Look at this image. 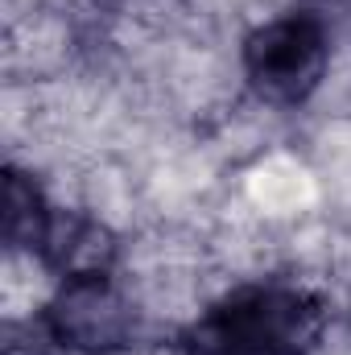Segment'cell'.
<instances>
[{"mask_svg":"<svg viewBox=\"0 0 351 355\" xmlns=\"http://www.w3.org/2000/svg\"><path fill=\"white\" fill-rule=\"evenodd\" d=\"M327 306L302 285H240L178 335V355H310Z\"/></svg>","mask_w":351,"mask_h":355,"instance_id":"obj_1","label":"cell"},{"mask_svg":"<svg viewBox=\"0 0 351 355\" xmlns=\"http://www.w3.org/2000/svg\"><path fill=\"white\" fill-rule=\"evenodd\" d=\"M327 58H331L327 25L314 12H289L281 21H268L244 42L248 87L277 107L306 103L327 75Z\"/></svg>","mask_w":351,"mask_h":355,"instance_id":"obj_2","label":"cell"},{"mask_svg":"<svg viewBox=\"0 0 351 355\" xmlns=\"http://www.w3.org/2000/svg\"><path fill=\"white\" fill-rule=\"evenodd\" d=\"M42 327L67 352L112 355L137 339V306L124 297L112 272H87L62 281L42 314Z\"/></svg>","mask_w":351,"mask_h":355,"instance_id":"obj_3","label":"cell"},{"mask_svg":"<svg viewBox=\"0 0 351 355\" xmlns=\"http://www.w3.org/2000/svg\"><path fill=\"white\" fill-rule=\"evenodd\" d=\"M37 257L62 281H71V277H87V272H108L116 261V240L103 223H95L87 215L54 211V219L37 244Z\"/></svg>","mask_w":351,"mask_h":355,"instance_id":"obj_4","label":"cell"},{"mask_svg":"<svg viewBox=\"0 0 351 355\" xmlns=\"http://www.w3.org/2000/svg\"><path fill=\"white\" fill-rule=\"evenodd\" d=\"M50 219H54V207L46 202L42 186L21 170H4V240L12 248L37 252Z\"/></svg>","mask_w":351,"mask_h":355,"instance_id":"obj_5","label":"cell"}]
</instances>
